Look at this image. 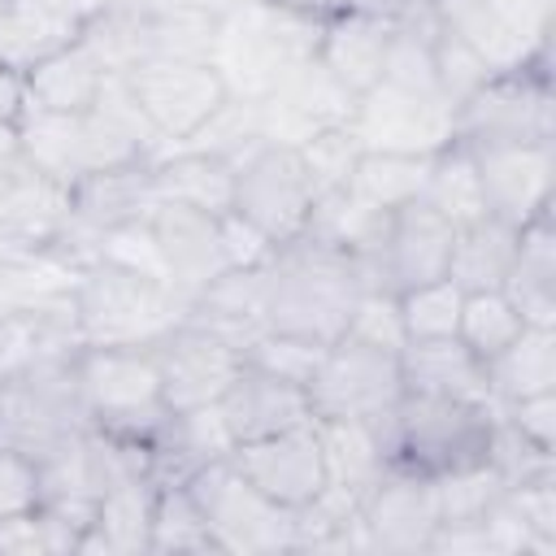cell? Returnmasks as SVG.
<instances>
[{"label": "cell", "instance_id": "cell-49", "mask_svg": "<svg viewBox=\"0 0 556 556\" xmlns=\"http://www.w3.org/2000/svg\"><path fill=\"white\" fill-rule=\"evenodd\" d=\"M113 4L126 9V13H135V17H152V13H169V9H191V4L217 9L213 0H113Z\"/></svg>", "mask_w": 556, "mask_h": 556}, {"label": "cell", "instance_id": "cell-37", "mask_svg": "<svg viewBox=\"0 0 556 556\" xmlns=\"http://www.w3.org/2000/svg\"><path fill=\"white\" fill-rule=\"evenodd\" d=\"M504 478L491 460H478V465H465V469H452V473H439L434 478V495H439V526H465V521H482L500 495H504Z\"/></svg>", "mask_w": 556, "mask_h": 556}, {"label": "cell", "instance_id": "cell-16", "mask_svg": "<svg viewBox=\"0 0 556 556\" xmlns=\"http://www.w3.org/2000/svg\"><path fill=\"white\" fill-rule=\"evenodd\" d=\"M482 182L486 213L526 226L539 213L552 208L556 195V143H491V148H469Z\"/></svg>", "mask_w": 556, "mask_h": 556}, {"label": "cell", "instance_id": "cell-24", "mask_svg": "<svg viewBox=\"0 0 556 556\" xmlns=\"http://www.w3.org/2000/svg\"><path fill=\"white\" fill-rule=\"evenodd\" d=\"M109 74H117V70H109V61L83 35L78 43H70L56 56H48L43 65H35L22 78L26 83V109H39V113H87Z\"/></svg>", "mask_w": 556, "mask_h": 556}, {"label": "cell", "instance_id": "cell-13", "mask_svg": "<svg viewBox=\"0 0 556 556\" xmlns=\"http://www.w3.org/2000/svg\"><path fill=\"white\" fill-rule=\"evenodd\" d=\"M148 348L156 356L161 391H165V408L169 413L217 404L226 395V387L243 369V352L230 339H222V334H213V330H204V326H195L187 317L178 326H169Z\"/></svg>", "mask_w": 556, "mask_h": 556}, {"label": "cell", "instance_id": "cell-51", "mask_svg": "<svg viewBox=\"0 0 556 556\" xmlns=\"http://www.w3.org/2000/svg\"><path fill=\"white\" fill-rule=\"evenodd\" d=\"M9 252H17V243H9V239L0 235V265H4V256H9Z\"/></svg>", "mask_w": 556, "mask_h": 556}, {"label": "cell", "instance_id": "cell-38", "mask_svg": "<svg viewBox=\"0 0 556 556\" xmlns=\"http://www.w3.org/2000/svg\"><path fill=\"white\" fill-rule=\"evenodd\" d=\"M395 300H400V317H404L408 343H421V339H456L465 291L452 278H434V282L395 291Z\"/></svg>", "mask_w": 556, "mask_h": 556}, {"label": "cell", "instance_id": "cell-47", "mask_svg": "<svg viewBox=\"0 0 556 556\" xmlns=\"http://www.w3.org/2000/svg\"><path fill=\"white\" fill-rule=\"evenodd\" d=\"M39 508V460L0 443V521Z\"/></svg>", "mask_w": 556, "mask_h": 556}, {"label": "cell", "instance_id": "cell-25", "mask_svg": "<svg viewBox=\"0 0 556 556\" xmlns=\"http://www.w3.org/2000/svg\"><path fill=\"white\" fill-rule=\"evenodd\" d=\"M156 478L135 473L100 491L91 530L83 534L78 552H109V556H139L148 552L152 534V508H156Z\"/></svg>", "mask_w": 556, "mask_h": 556}, {"label": "cell", "instance_id": "cell-33", "mask_svg": "<svg viewBox=\"0 0 556 556\" xmlns=\"http://www.w3.org/2000/svg\"><path fill=\"white\" fill-rule=\"evenodd\" d=\"M426 174H430V156H413V152H361L348 178V191L361 195L365 204L395 213L413 200H421L426 191Z\"/></svg>", "mask_w": 556, "mask_h": 556}, {"label": "cell", "instance_id": "cell-50", "mask_svg": "<svg viewBox=\"0 0 556 556\" xmlns=\"http://www.w3.org/2000/svg\"><path fill=\"white\" fill-rule=\"evenodd\" d=\"M70 17H78L83 26H91V22H100L109 9H113V0H56Z\"/></svg>", "mask_w": 556, "mask_h": 556}, {"label": "cell", "instance_id": "cell-30", "mask_svg": "<svg viewBox=\"0 0 556 556\" xmlns=\"http://www.w3.org/2000/svg\"><path fill=\"white\" fill-rule=\"evenodd\" d=\"M517 239H521V230L491 217V213L456 226L447 278L460 291H500L513 261H517Z\"/></svg>", "mask_w": 556, "mask_h": 556}, {"label": "cell", "instance_id": "cell-15", "mask_svg": "<svg viewBox=\"0 0 556 556\" xmlns=\"http://www.w3.org/2000/svg\"><path fill=\"white\" fill-rule=\"evenodd\" d=\"M230 465L274 504L282 508H304L321 486H326V460H321V439H317V421H300L287 426L278 434L239 443L230 452Z\"/></svg>", "mask_w": 556, "mask_h": 556}, {"label": "cell", "instance_id": "cell-3", "mask_svg": "<svg viewBox=\"0 0 556 556\" xmlns=\"http://www.w3.org/2000/svg\"><path fill=\"white\" fill-rule=\"evenodd\" d=\"M374 426L382 434L391 465L439 478L486 460L495 434V404L434 395V391H404L400 404L382 413Z\"/></svg>", "mask_w": 556, "mask_h": 556}, {"label": "cell", "instance_id": "cell-44", "mask_svg": "<svg viewBox=\"0 0 556 556\" xmlns=\"http://www.w3.org/2000/svg\"><path fill=\"white\" fill-rule=\"evenodd\" d=\"M96 256H100V261H113V265H122V269H139V274L165 278V269H161V248H156V235H152V222H148V217L104 230V235L96 239Z\"/></svg>", "mask_w": 556, "mask_h": 556}, {"label": "cell", "instance_id": "cell-42", "mask_svg": "<svg viewBox=\"0 0 556 556\" xmlns=\"http://www.w3.org/2000/svg\"><path fill=\"white\" fill-rule=\"evenodd\" d=\"M339 339H356V343H369V348H382V352H404L408 334H404L395 291H361L356 308L348 317V330Z\"/></svg>", "mask_w": 556, "mask_h": 556}, {"label": "cell", "instance_id": "cell-41", "mask_svg": "<svg viewBox=\"0 0 556 556\" xmlns=\"http://www.w3.org/2000/svg\"><path fill=\"white\" fill-rule=\"evenodd\" d=\"M504 504L530 530L539 552L556 556V469H543V473H530V478L504 486Z\"/></svg>", "mask_w": 556, "mask_h": 556}, {"label": "cell", "instance_id": "cell-22", "mask_svg": "<svg viewBox=\"0 0 556 556\" xmlns=\"http://www.w3.org/2000/svg\"><path fill=\"white\" fill-rule=\"evenodd\" d=\"M395 22L378 17V13H361V9H334L326 13L321 26V43H317V61L352 91H369L382 78L387 65V48H391Z\"/></svg>", "mask_w": 556, "mask_h": 556}, {"label": "cell", "instance_id": "cell-27", "mask_svg": "<svg viewBox=\"0 0 556 556\" xmlns=\"http://www.w3.org/2000/svg\"><path fill=\"white\" fill-rule=\"evenodd\" d=\"M526 326H556V222L552 208L521 226L517 261L500 287Z\"/></svg>", "mask_w": 556, "mask_h": 556}, {"label": "cell", "instance_id": "cell-6", "mask_svg": "<svg viewBox=\"0 0 556 556\" xmlns=\"http://www.w3.org/2000/svg\"><path fill=\"white\" fill-rule=\"evenodd\" d=\"M456 143H556V91H552V52L534 56L521 70L491 74L456 109Z\"/></svg>", "mask_w": 556, "mask_h": 556}, {"label": "cell", "instance_id": "cell-35", "mask_svg": "<svg viewBox=\"0 0 556 556\" xmlns=\"http://www.w3.org/2000/svg\"><path fill=\"white\" fill-rule=\"evenodd\" d=\"M148 552L156 556H174V552H195L208 556L217 552L200 504L191 500V491L182 482H165L156 486V508H152V534H148Z\"/></svg>", "mask_w": 556, "mask_h": 556}, {"label": "cell", "instance_id": "cell-12", "mask_svg": "<svg viewBox=\"0 0 556 556\" xmlns=\"http://www.w3.org/2000/svg\"><path fill=\"white\" fill-rule=\"evenodd\" d=\"M122 78L139 100L143 117L152 122V130L161 135V148L187 139L230 96L213 61H187V56H143L126 65Z\"/></svg>", "mask_w": 556, "mask_h": 556}, {"label": "cell", "instance_id": "cell-2", "mask_svg": "<svg viewBox=\"0 0 556 556\" xmlns=\"http://www.w3.org/2000/svg\"><path fill=\"white\" fill-rule=\"evenodd\" d=\"M356 261L321 248L313 239H291L261 269V308L265 330L334 343L348 330V317L361 295Z\"/></svg>", "mask_w": 556, "mask_h": 556}, {"label": "cell", "instance_id": "cell-17", "mask_svg": "<svg viewBox=\"0 0 556 556\" xmlns=\"http://www.w3.org/2000/svg\"><path fill=\"white\" fill-rule=\"evenodd\" d=\"M256 109H261V139L265 143L300 148L304 139H313L326 126H348L356 96L313 56L300 70H291L269 96H261Z\"/></svg>", "mask_w": 556, "mask_h": 556}, {"label": "cell", "instance_id": "cell-21", "mask_svg": "<svg viewBox=\"0 0 556 556\" xmlns=\"http://www.w3.org/2000/svg\"><path fill=\"white\" fill-rule=\"evenodd\" d=\"M217 408H222V417L235 434V447L252 443V439H265V434H278V430L300 426V421L313 417L304 387L282 382V378H274L265 369H252V365L239 369V378L226 387Z\"/></svg>", "mask_w": 556, "mask_h": 556}, {"label": "cell", "instance_id": "cell-14", "mask_svg": "<svg viewBox=\"0 0 556 556\" xmlns=\"http://www.w3.org/2000/svg\"><path fill=\"white\" fill-rule=\"evenodd\" d=\"M439 530V495L434 478L387 465L382 478L361 500V534L369 552L413 556L426 552Z\"/></svg>", "mask_w": 556, "mask_h": 556}, {"label": "cell", "instance_id": "cell-46", "mask_svg": "<svg viewBox=\"0 0 556 556\" xmlns=\"http://www.w3.org/2000/svg\"><path fill=\"white\" fill-rule=\"evenodd\" d=\"M495 413H500V417H504L530 447L556 456V391H539V395L500 404Z\"/></svg>", "mask_w": 556, "mask_h": 556}, {"label": "cell", "instance_id": "cell-40", "mask_svg": "<svg viewBox=\"0 0 556 556\" xmlns=\"http://www.w3.org/2000/svg\"><path fill=\"white\" fill-rule=\"evenodd\" d=\"M330 343H317V339H300V334H282V330H261L248 348H243V365L252 369H265L282 382H295L308 391L321 356H326Z\"/></svg>", "mask_w": 556, "mask_h": 556}, {"label": "cell", "instance_id": "cell-31", "mask_svg": "<svg viewBox=\"0 0 556 556\" xmlns=\"http://www.w3.org/2000/svg\"><path fill=\"white\" fill-rule=\"evenodd\" d=\"M400 369H404V391H434V395H456V400H482V404H491L482 361L460 339L404 343Z\"/></svg>", "mask_w": 556, "mask_h": 556}, {"label": "cell", "instance_id": "cell-8", "mask_svg": "<svg viewBox=\"0 0 556 556\" xmlns=\"http://www.w3.org/2000/svg\"><path fill=\"white\" fill-rule=\"evenodd\" d=\"M348 130L361 143V152L434 156L456 135V109L439 91H417V87L378 78L369 91L356 96Z\"/></svg>", "mask_w": 556, "mask_h": 556}, {"label": "cell", "instance_id": "cell-7", "mask_svg": "<svg viewBox=\"0 0 556 556\" xmlns=\"http://www.w3.org/2000/svg\"><path fill=\"white\" fill-rule=\"evenodd\" d=\"M191 500L204 513V526L217 543V552L230 556H269V552H295V513L265 500L235 465L213 460L195 469L187 482Z\"/></svg>", "mask_w": 556, "mask_h": 556}, {"label": "cell", "instance_id": "cell-45", "mask_svg": "<svg viewBox=\"0 0 556 556\" xmlns=\"http://www.w3.org/2000/svg\"><path fill=\"white\" fill-rule=\"evenodd\" d=\"M217 243H222L226 269H265L278 252V243L265 230H256L248 217H239L235 208L217 213Z\"/></svg>", "mask_w": 556, "mask_h": 556}, {"label": "cell", "instance_id": "cell-9", "mask_svg": "<svg viewBox=\"0 0 556 556\" xmlns=\"http://www.w3.org/2000/svg\"><path fill=\"white\" fill-rule=\"evenodd\" d=\"M443 26H452L491 74H508L552 52L556 0H434Z\"/></svg>", "mask_w": 556, "mask_h": 556}, {"label": "cell", "instance_id": "cell-20", "mask_svg": "<svg viewBox=\"0 0 556 556\" xmlns=\"http://www.w3.org/2000/svg\"><path fill=\"white\" fill-rule=\"evenodd\" d=\"M148 222H152V235H156V248H161L165 282L174 291H182L191 300L217 274H226L222 243H217V217L213 213L182 208V204H156L148 213Z\"/></svg>", "mask_w": 556, "mask_h": 556}, {"label": "cell", "instance_id": "cell-23", "mask_svg": "<svg viewBox=\"0 0 556 556\" xmlns=\"http://www.w3.org/2000/svg\"><path fill=\"white\" fill-rule=\"evenodd\" d=\"M87 26L56 0H0V65L26 78L48 56L78 43Z\"/></svg>", "mask_w": 556, "mask_h": 556}, {"label": "cell", "instance_id": "cell-39", "mask_svg": "<svg viewBox=\"0 0 556 556\" xmlns=\"http://www.w3.org/2000/svg\"><path fill=\"white\" fill-rule=\"evenodd\" d=\"M430 61H434V83H439V91L452 109H460L491 78V65L439 17H434V30H430Z\"/></svg>", "mask_w": 556, "mask_h": 556}, {"label": "cell", "instance_id": "cell-32", "mask_svg": "<svg viewBox=\"0 0 556 556\" xmlns=\"http://www.w3.org/2000/svg\"><path fill=\"white\" fill-rule=\"evenodd\" d=\"M317 421V439H321V460H326V482L330 486H348L365 500V491L382 478L387 447L374 421H334V417H313Z\"/></svg>", "mask_w": 556, "mask_h": 556}, {"label": "cell", "instance_id": "cell-29", "mask_svg": "<svg viewBox=\"0 0 556 556\" xmlns=\"http://www.w3.org/2000/svg\"><path fill=\"white\" fill-rule=\"evenodd\" d=\"M491 404H513L539 391H556V326H526L508 348L482 361Z\"/></svg>", "mask_w": 556, "mask_h": 556}, {"label": "cell", "instance_id": "cell-18", "mask_svg": "<svg viewBox=\"0 0 556 556\" xmlns=\"http://www.w3.org/2000/svg\"><path fill=\"white\" fill-rule=\"evenodd\" d=\"M452 239H456V226L426 200L395 208L387 222L382 252L365 278V291H408V287L447 278Z\"/></svg>", "mask_w": 556, "mask_h": 556}, {"label": "cell", "instance_id": "cell-10", "mask_svg": "<svg viewBox=\"0 0 556 556\" xmlns=\"http://www.w3.org/2000/svg\"><path fill=\"white\" fill-rule=\"evenodd\" d=\"M404 395L400 352H382L356 339H334L308 382L313 417L334 421H378Z\"/></svg>", "mask_w": 556, "mask_h": 556}, {"label": "cell", "instance_id": "cell-36", "mask_svg": "<svg viewBox=\"0 0 556 556\" xmlns=\"http://www.w3.org/2000/svg\"><path fill=\"white\" fill-rule=\"evenodd\" d=\"M521 330H526V321H521V313L513 308V300H508L504 291H465L456 339H460L478 361H491V356H495L500 348H508Z\"/></svg>", "mask_w": 556, "mask_h": 556}, {"label": "cell", "instance_id": "cell-43", "mask_svg": "<svg viewBox=\"0 0 556 556\" xmlns=\"http://www.w3.org/2000/svg\"><path fill=\"white\" fill-rule=\"evenodd\" d=\"M295 152H300V161H304L313 187H317V191H330V187H348L352 165H356V156H361V143L352 139L348 126H326V130H317L313 139H304Z\"/></svg>", "mask_w": 556, "mask_h": 556}, {"label": "cell", "instance_id": "cell-28", "mask_svg": "<svg viewBox=\"0 0 556 556\" xmlns=\"http://www.w3.org/2000/svg\"><path fill=\"white\" fill-rule=\"evenodd\" d=\"M187 321L230 339L239 352L265 330V308H261V269H226L217 274L204 291L191 295Z\"/></svg>", "mask_w": 556, "mask_h": 556}, {"label": "cell", "instance_id": "cell-34", "mask_svg": "<svg viewBox=\"0 0 556 556\" xmlns=\"http://www.w3.org/2000/svg\"><path fill=\"white\" fill-rule=\"evenodd\" d=\"M421 200L430 208H439L452 226H465L473 217L486 213V200H482V182H478V165H473V152L465 143H447L430 156V174H426V191Z\"/></svg>", "mask_w": 556, "mask_h": 556}, {"label": "cell", "instance_id": "cell-5", "mask_svg": "<svg viewBox=\"0 0 556 556\" xmlns=\"http://www.w3.org/2000/svg\"><path fill=\"white\" fill-rule=\"evenodd\" d=\"M74 378H78L87 421L96 430L156 447V439L169 426V408H165L152 348L83 343L74 352Z\"/></svg>", "mask_w": 556, "mask_h": 556}, {"label": "cell", "instance_id": "cell-4", "mask_svg": "<svg viewBox=\"0 0 556 556\" xmlns=\"http://www.w3.org/2000/svg\"><path fill=\"white\" fill-rule=\"evenodd\" d=\"M187 304L191 300L165 278L122 269L100 256H91L74 282V317L83 343L148 348L187 317Z\"/></svg>", "mask_w": 556, "mask_h": 556}, {"label": "cell", "instance_id": "cell-26", "mask_svg": "<svg viewBox=\"0 0 556 556\" xmlns=\"http://www.w3.org/2000/svg\"><path fill=\"white\" fill-rule=\"evenodd\" d=\"M152 191H156V204H182L217 217L235 204V161L213 152H187V148L156 152Z\"/></svg>", "mask_w": 556, "mask_h": 556}, {"label": "cell", "instance_id": "cell-11", "mask_svg": "<svg viewBox=\"0 0 556 556\" xmlns=\"http://www.w3.org/2000/svg\"><path fill=\"white\" fill-rule=\"evenodd\" d=\"M313 200H317V187L295 148L256 143L235 165V204L230 208L239 217H248L256 230H265L278 248L304 235Z\"/></svg>", "mask_w": 556, "mask_h": 556}, {"label": "cell", "instance_id": "cell-1", "mask_svg": "<svg viewBox=\"0 0 556 556\" xmlns=\"http://www.w3.org/2000/svg\"><path fill=\"white\" fill-rule=\"evenodd\" d=\"M326 13L287 0H239L222 13L213 39V70L230 96L261 100L291 70L317 56Z\"/></svg>", "mask_w": 556, "mask_h": 556}, {"label": "cell", "instance_id": "cell-48", "mask_svg": "<svg viewBox=\"0 0 556 556\" xmlns=\"http://www.w3.org/2000/svg\"><path fill=\"white\" fill-rule=\"evenodd\" d=\"M22 109H26V83L0 65V126H17Z\"/></svg>", "mask_w": 556, "mask_h": 556}, {"label": "cell", "instance_id": "cell-19", "mask_svg": "<svg viewBox=\"0 0 556 556\" xmlns=\"http://www.w3.org/2000/svg\"><path fill=\"white\" fill-rule=\"evenodd\" d=\"M156 208V191H152V161H135V165H109V169H91L70 187V235L65 248L78 252L83 261L96 256V239L113 226L139 222Z\"/></svg>", "mask_w": 556, "mask_h": 556}]
</instances>
